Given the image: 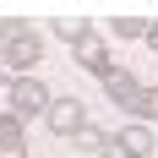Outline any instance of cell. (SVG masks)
Masks as SVG:
<instances>
[{"mask_svg": "<svg viewBox=\"0 0 158 158\" xmlns=\"http://www.w3.org/2000/svg\"><path fill=\"white\" fill-rule=\"evenodd\" d=\"M71 142H77V147H104V131H98L93 120H87V126H82L77 136H71Z\"/></svg>", "mask_w": 158, "mask_h": 158, "instance_id": "cell-10", "label": "cell"}, {"mask_svg": "<svg viewBox=\"0 0 158 158\" xmlns=\"http://www.w3.org/2000/svg\"><path fill=\"white\" fill-rule=\"evenodd\" d=\"M0 60L11 65L16 77H33V65L44 60V33H38V27H27V33H16L11 44H0Z\"/></svg>", "mask_w": 158, "mask_h": 158, "instance_id": "cell-2", "label": "cell"}, {"mask_svg": "<svg viewBox=\"0 0 158 158\" xmlns=\"http://www.w3.org/2000/svg\"><path fill=\"white\" fill-rule=\"evenodd\" d=\"M0 158H27V120H16L11 109L0 114Z\"/></svg>", "mask_w": 158, "mask_h": 158, "instance_id": "cell-7", "label": "cell"}, {"mask_svg": "<svg viewBox=\"0 0 158 158\" xmlns=\"http://www.w3.org/2000/svg\"><path fill=\"white\" fill-rule=\"evenodd\" d=\"M49 33H55V38H65V44H82V38H87V22H77V16H55V22H49Z\"/></svg>", "mask_w": 158, "mask_h": 158, "instance_id": "cell-8", "label": "cell"}, {"mask_svg": "<svg viewBox=\"0 0 158 158\" xmlns=\"http://www.w3.org/2000/svg\"><path fill=\"white\" fill-rule=\"evenodd\" d=\"M104 93H109V104L114 109H126V114H136L142 109V82H136V71H126V65H109V77H104Z\"/></svg>", "mask_w": 158, "mask_h": 158, "instance_id": "cell-4", "label": "cell"}, {"mask_svg": "<svg viewBox=\"0 0 158 158\" xmlns=\"http://www.w3.org/2000/svg\"><path fill=\"white\" fill-rule=\"evenodd\" d=\"M153 126H142V120H131V126H120L114 131V136H104V147H98V153L104 158H147L153 153Z\"/></svg>", "mask_w": 158, "mask_h": 158, "instance_id": "cell-1", "label": "cell"}, {"mask_svg": "<svg viewBox=\"0 0 158 158\" xmlns=\"http://www.w3.org/2000/svg\"><path fill=\"white\" fill-rule=\"evenodd\" d=\"M147 49H158V22H147Z\"/></svg>", "mask_w": 158, "mask_h": 158, "instance_id": "cell-13", "label": "cell"}, {"mask_svg": "<svg viewBox=\"0 0 158 158\" xmlns=\"http://www.w3.org/2000/svg\"><path fill=\"white\" fill-rule=\"evenodd\" d=\"M109 33H120V38H147V16L120 11V16H109Z\"/></svg>", "mask_w": 158, "mask_h": 158, "instance_id": "cell-9", "label": "cell"}, {"mask_svg": "<svg viewBox=\"0 0 158 158\" xmlns=\"http://www.w3.org/2000/svg\"><path fill=\"white\" fill-rule=\"evenodd\" d=\"M16 33H27V22H16V16H0V44H11Z\"/></svg>", "mask_w": 158, "mask_h": 158, "instance_id": "cell-12", "label": "cell"}, {"mask_svg": "<svg viewBox=\"0 0 158 158\" xmlns=\"http://www.w3.org/2000/svg\"><path fill=\"white\" fill-rule=\"evenodd\" d=\"M71 60H77L82 65V71H87V77H98V82H104V77H109V44H104V33H87V38H82V44H71Z\"/></svg>", "mask_w": 158, "mask_h": 158, "instance_id": "cell-6", "label": "cell"}, {"mask_svg": "<svg viewBox=\"0 0 158 158\" xmlns=\"http://www.w3.org/2000/svg\"><path fill=\"white\" fill-rule=\"evenodd\" d=\"M49 109V87L44 77H11V114L16 120H33V114Z\"/></svg>", "mask_w": 158, "mask_h": 158, "instance_id": "cell-3", "label": "cell"}, {"mask_svg": "<svg viewBox=\"0 0 158 158\" xmlns=\"http://www.w3.org/2000/svg\"><path fill=\"white\" fill-rule=\"evenodd\" d=\"M136 120H142V126H147V120H158V87H147V93H142V109H136Z\"/></svg>", "mask_w": 158, "mask_h": 158, "instance_id": "cell-11", "label": "cell"}, {"mask_svg": "<svg viewBox=\"0 0 158 158\" xmlns=\"http://www.w3.org/2000/svg\"><path fill=\"white\" fill-rule=\"evenodd\" d=\"M44 126L55 131V136H77V131L87 126V104H82V98H49Z\"/></svg>", "mask_w": 158, "mask_h": 158, "instance_id": "cell-5", "label": "cell"}]
</instances>
